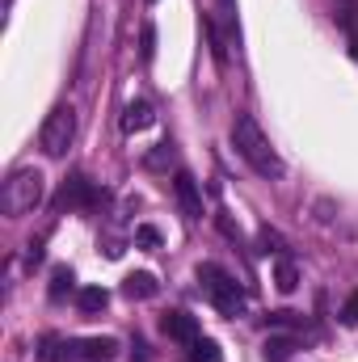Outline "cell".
I'll return each instance as SVG.
<instances>
[{"label":"cell","mask_w":358,"mask_h":362,"mask_svg":"<svg viewBox=\"0 0 358 362\" xmlns=\"http://www.w3.org/2000/svg\"><path fill=\"white\" fill-rule=\"evenodd\" d=\"M232 148H236V156H241L253 173H262V177H282V173H287L282 156L270 148L266 131L258 127L253 114H236V122H232Z\"/></svg>","instance_id":"obj_1"},{"label":"cell","mask_w":358,"mask_h":362,"mask_svg":"<svg viewBox=\"0 0 358 362\" xmlns=\"http://www.w3.org/2000/svg\"><path fill=\"white\" fill-rule=\"evenodd\" d=\"M42 194H47V181L38 169H13L4 185H0V211L8 215V219H21V215H34L38 211V202H42Z\"/></svg>","instance_id":"obj_2"},{"label":"cell","mask_w":358,"mask_h":362,"mask_svg":"<svg viewBox=\"0 0 358 362\" xmlns=\"http://www.w3.org/2000/svg\"><path fill=\"white\" fill-rule=\"evenodd\" d=\"M198 282L207 286V295H211V303L224 312V316H245V308H249V299H245V291H241V282L232 278V274L224 270V266H215V262H202L198 266Z\"/></svg>","instance_id":"obj_3"},{"label":"cell","mask_w":358,"mask_h":362,"mask_svg":"<svg viewBox=\"0 0 358 362\" xmlns=\"http://www.w3.org/2000/svg\"><path fill=\"white\" fill-rule=\"evenodd\" d=\"M72 139H76V110H72V105H55V110L42 118V127H38V148H42V156L59 160V156L72 148Z\"/></svg>","instance_id":"obj_4"},{"label":"cell","mask_w":358,"mask_h":362,"mask_svg":"<svg viewBox=\"0 0 358 362\" xmlns=\"http://www.w3.org/2000/svg\"><path fill=\"white\" fill-rule=\"evenodd\" d=\"M89 202H93V181L85 173H72L55 194V211H85Z\"/></svg>","instance_id":"obj_5"},{"label":"cell","mask_w":358,"mask_h":362,"mask_svg":"<svg viewBox=\"0 0 358 362\" xmlns=\"http://www.w3.org/2000/svg\"><path fill=\"white\" fill-rule=\"evenodd\" d=\"M114 354H118L114 337H81V341H72V358L81 362H110Z\"/></svg>","instance_id":"obj_6"},{"label":"cell","mask_w":358,"mask_h":362,"mask_svg":"<svg viewBox=\"0 0 358 362\" xmlns=\"http://www.w3.org/2000/svg\"><path fill=\"white\" fill-rule=\"evenodd\" d=\"M161 329H165V337H173L181 346H194L198 341V320L190 312H165L161 316Z\"/></svg>","instance_id":"obj_7"},{"label":"cell","mask_w":358,"mask_h":362,"mask_svg":"<svg viewBox=\"0 0 358 362\" xmlns=\"http://www.w3.org/2000/svg\"><path fill=\"white\" fill-rule=\"evenodd\" d=\"M173 194H178L185 219H202V194H198V185H194L190 173H178V177H173Z\"/></svg>","instance_id":"obj_8"},{"label":"cell","mask_w":358,"mask_h":362,"mask_svg":"<svg viewBox=\"0 0 358 362\" xmlns=\"http://www.w3.org/2000/svg\"><path fill=\"white\" fill-rule=\"evenodd\" d=\"M122 295H127V299H152V295H156V278L148 270L127 274V278H122Z\"/></svg>","instance_id":"obj_9"},{"label":"cell","mask_w":358,"mask_h":362,"mask_svg":"<svg viewBox=\"0 0 358 362\" xmlns=\"http://www.w3.org/2000/svg\"><path fill=\"white\" fill-rule=\"evenodd\" d=\"M144 127H152V105H148V101H131L127 114H122V131L135 135V131H144Z\"/></svg>","instance_id":"obj_10"},{"label":"cell","mask_w":358,"mask_h":362,"mask_svg":"<svg viewBox=\"0 0 358 362\" xmlns=\"http://www.w3.org/2000/svg\"><path fill=\"white\" fill-rule=\"evenodd\" d=\"M274 286H278L282 295H291V291L299 286V270H295L291 257H278V262H274Z\"/></svg>","instance_id":"obj_11"},{"label":"cell","mask_w":358,"mask_h":362,"mask_svg":"<svg viewBox=\"0 0 358 362\" xmlns=\"http://www.w3.org/2000/svg\"><path fill=\"white\" fill-rule=\"evenodd\" d=\"M105 303H110V291H105V286H85V291L76 295V308H81L85 316H97Z\"/></svg>","instance_id":"obj_12"},{"label":"cell","mask_w":358,"mask_h":362,"mask_svg":"<svg viewBox=\"0 0 358 362\" xmlns=\"http://www.w3.org/2000/svg\"><path fill=\"white\" fill-rule=\"evenodd\" d=\"M291 354H295V337H266V346H262L266 362H287Z\"/></svg>","instance_id":"obj_13"},{"label":"cell","mask_w":358,"mask_h":362,"mask_svg":"<svg viewBox=\"0 0 358 362\" xmlns=\"http://www.w3.org/2000/svg\"><path fill=\"white\" fill-rule=\"evenodd\" d=\"M190 362H224L219 341H211V337H198V341L190 346Z\"/></svg>","instance_id":"obj_14"},{"label":"cell","mask_w":358,"mask_h":362,"mask_svg":"<svg viewBox=\"0 0 358 362\" xmlns=\"http://www.w3.org/2000/svg\"><path fill=\"white\" fill-rule=\"evenodd\" d=\"M72 282H76V274L68 270V266H55L51 270V299H64L72 291Z\"/></svg>","instance_id":"obj_15"},{"label":"cell","mask_w":358,"mask_h":362,"mask_svg":"<svg viewBox=\"0 0 358 362\" xmlns=\"http://www.w3.org/2000/svg\"><path fill=\"white\" fill-rule=\"evenodd\" d=\"M135 240H139V245H144V249H156V245H161V232H156V228H148V223H144V228H135Z\"/></svg>","instance_id":"obj_16"},{"label":"cell","mask_w":358,"mask_h":362,"mask_svg":"<svg viewBox=\"0 0 358 362\" xmlns=\"http://www.w3.org/2000/svg\"><path fill=\"white\" fill-rule=\"evenodd\" d=\"M342 325H358V291L342 303Z\"/></svg>","instance_id":"obj_17"},{"label":"cell","mask_w":358,"mask_h":362,"mask_svg":"<svg viewBox=\"0 0 358 362\" xmlns=\"http://www.w3.org/2000/svg\"><path fill=\"white\" fill-rule=\"evenodd\" d=\"M152 55H156V30L144 25V59H152Z\"/></svg>","instance_id":"obj_18"},{"label":"cell","mask_w":358,"mask_h":362,"mask_svg":"<svg viewBox=\"0 0 358 362\" xmlns=\"http://www.w3.org/2000/svg\"><path fill=\"white\" fill-rule=\"evenodd\" d=\"M148 4H156V0H148Z\"/></svg>","instance_id":"obj_19"}]
</instances>
